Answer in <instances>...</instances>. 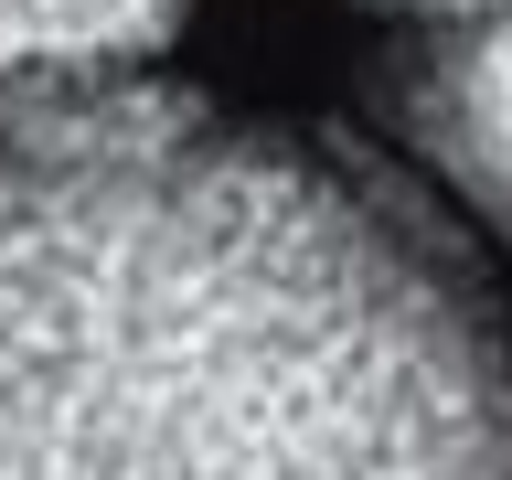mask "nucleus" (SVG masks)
Masks as SVG:
<instances>
[{
  "label": "nucleus",
  "instance_id": "obj_4",
  "mask_svg": "<svg viewBox=\"0 0 512 480\" xmlns=\"http://www.w3.org/2000/svg\"><path fill=\"white\" fill-rule=\"evenodd\" d=\"M384 32H427V22H470V11H502V0H363Z\"/></svg>",
  "mask_w": 512,
  "mask_h": 480
},
{
  "label": "nucleus",
  "instance_id": "obj_3",
  "mask_svg": "<svg viewBox=\"0 0 512 480\" xmlns=\"http://www.w3.org/2000/svg\"><path fill=\"white\" fill-rule=\"evenodd\" d=\"M192 0H0V96L128 86L182 43Z\"/></svg>",
  "mask_w": 512,
  "mask_h": 480
},
{
  "label": "nucleus",
  "instance_id": "obj_1",
  "mask_svg": "<svg viewBox=\"0 0 512 480\" xmlns=\"http://www.w3.org/2000/svg\"><path fill=\"white\" fill-rule=\"evenodd\" d=\"M0 480H512V342L342 128L0 96Z\"/></svg>",
  "mask_w": 512,
  "mask_h": 480
},
{
  "label": "nucleus",
  "instance_id": "obj_2",
  "mask_svg": "<svg viewBox=\"0 0 512 480\" xmlns=\"http://www.w3.org/2000/svg\"><path fill=\"white\" fill-rule=\"evenodd\" d=\"M363 107L459 214L512 246V0L470 22L384 32L363 54Z\"/></svg>",
  "mask_w": 512,
  "mask_h": 480
}]
</instances>
